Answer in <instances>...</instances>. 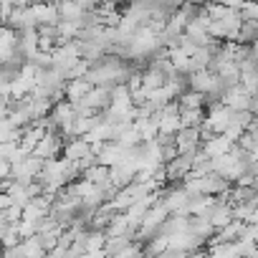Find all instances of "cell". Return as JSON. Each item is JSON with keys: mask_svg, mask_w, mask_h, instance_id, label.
I'll return each mask as SVG.
<instances>
[{"mask_svg": "<svg viewBox=\"0 0 258 258\" xmlns=\"http://www.w3.org/2000/svg\"><path fill=\"white\" fill-rule=\"evenodd\" d=\"M43 162H46L43 157H38V155L28 152L26 157H21L18 162H13L11 177H13V180H18V182H31V180H36V177L41 175Z\"/></svg>", "mask_w": 258, "mask_h": 258, "instance_id": "cell-1", "label": "cell"}, {"mask_svg": "<svg viewBox=\"0 0 258 258\" xmlns=\"http://www.w3.org/2000/svg\"><path fill=\"white\" fill-rule=\"evenodd\" d=\"M63 145H66V137L61 132H46L43 140L33 147V155H38L43 160H53V157H61Z\"/></svg>", "mask_w": 258, "mask_h": 258, "instance_id": "cell-2", "label": "cell"}, {"mask_svg": "<svg viewBox=\"0 0 258 258\" xmlns=\"http://www.w3.org/2000/svg\"><path fill=\"white\" fill-rule=\"evenodd\" d=\"M175 145H177V152H198L203 145L200 126H180L175 135Z\"/></svg>", "mask_w": 258, "mask_h": 258, "instance_id": "cell-3", "label": "cell"}, {"mask_svg": "<svg viewBox=\"0 0 258 258\" xmlns=\"http://www.w3.org/2000/svg\"><path fill=\"white\" fill-rule=\"evenodd\" d=\"M250 99H253V94H250L243 84H233V86L225 89V94H223V104L230 106V109H235V111L250 109Z\"/></svg>", "mask_w": 258, "mask_h": 258, "instance_id": "cell-4", "label": "cell"}, {"mask_svg": "<svg viewBox=\"0 0 258 258\" xmlns=\"http://www.w3.org/2000/svg\"><path fill=\"white\" fill-rule=\"evenodd\" d=\"M205 218H208V220L215 225V230H218V228H223L225 223H230V220H233V205H230L228 200H223V198H215V200H213V205L208 208Z\"/></svg>", "mask_w": 258, "mask_h": 258, "instance_id": "cell-5", "label": "cell"}, {"mask_svg": "<svg viewBox=\"0 0 258 258\" xmlns=\"http://www.w3.org/2000/svg\"><path fill=\"white\" fill-rule=\"evenodd\" d=\"M91 81L86 79V76H81V79H66V84H63V96L71 101V104H79L89 91H91Z\"/></svg>", "mask_w": 258, "mask_h": 258, "instance_id": "cell-6", "label": "cell"}, {"mask_svg": "<svg viewBox=\"0 0 258 258\" xmlns=\"http://www.w3.org/2000/svg\"><path fill=\"white\" fill-rule=\"evenodd\" d=\"M233 140H228L225 135H210L208 140H203V152L213 160V157H220V155H225V152H230L233 150Z\"/></svg>", "mask_w": 258, "mask_h": 258, "instance_id": "cell-7", "label": "cell"}, {"mask_svg": "<svg viewBox=\"0 0 258 258\" xmlns=\"http://www.w3.org/2000/svg\"><path fill=\"white\" fill-rule=\"evenodd\" d=\"M89 152H94V150H91V145H89L84 137H69L66 145H63L61 157H66V160H71V162H79V160H81L84 155H89Z\"/></svg>", "mask_w": 258, "mask_h": 258, "instance_id": "cell-8", "label": "cell"}, {"mask_svg": "<svg viewBox=\"0 0 258 258\" xmlns=\"http://www.w3.org/2000/svg\"><path fill=\"white\" fill-rule=\"evenodd\" d=\"M187 230H190L192 235H198L200 240L208 243V238L215 233V225H213L205 215H190V220H187Z\"/></svg>", "mask_w": 258, "mask_h": 258, "instance_id": "cell-9", "label": "cell"}, {"mask_svg": "<svg viewBox=\"0 0 258 258\" xmlns=\"http://www.w3.org/2000/svg\"><path fill=\"white\" fill-rule=\"evenodd\" d=\"M56 6H58L61 21H74V23L81 26V16L86 13V8L81 3H76V0H61V3H56Z\"/></svg>", "mask_w": 258, "mask_h": 258, "instance_id": "cell-10", "label": "cell"}, {"mask_svg": "<svg viewBox=\"0 0 258 258\" xmlns=\"http://www.w3.org/2000/svg\"><path fill=\"white\" fill-rule=\"evenodd\" d=\"M238 43H255L258 41V21L255 18H243L238 33H235Z\"/></svg>", "mask_w": 258, "mask_h": 258, "instance_id": "cell-11", "label": "cell"}, {"mask_svg": "<svg viewBox=\"0 0 258 258\" xmlns=\"http://www.w3.org/2000/svg\"><path fill=\"white\" fill-rule=\"evenodd\" d=\"M81 177L89 180V182H94V185H101V182L109 180V167L101 165V162H94L91 167H86V170L81 172Z\"/></svg>", "mask_w": 258, "mask_h": 258, "instance_id": "cell-12", "label": "cell"}, {"mask_svg": "<svg viewBox=\"0 0 258 258\" xmlns=\"http://www.w3.org/2000/svg\"><path fill=\"white\" fill-rule=\"evenodd\" d=\"M180 121H182V126H203V121H205V109H203V106L180 109Z\"/></svg>", "mask_w": 258, "mask_h": 258, "instance_id": "cell-13", "label": "cell"}, {"mask_svg": "<svg viewBox=\"0 0 258 258\" xmlns=\"http://www.w3.org/2000/svg\"><path fill=\"white\" fill-rule=\"evenodd\" d=\"M177 104H180V109H195V106H203V94L195 91V89H185V91L177 96Z\"/></svg>", "mask_w": 258, "mask_h": 258, "instance_id": "cell-14", "label": "cell"}, {"mask_svg": "<svg viewBox=\"0 0 258 258\" xmlns=\"http://www.w3.org/2000/svg\"><path fill=\"white\" fill-rule=\"evenodd\" d=\"M253 210H255V203H235V205H233V218L248 223L250 215H253Z\"/></svg>", "mask_w": 258, "mask_h": 258, "instance_id": "cell-15", "label": "cell"}, {"mask_svg": "<svg viewBox=\"0 0 258 258\" xmlns=\"http://www.w3.org/2000/svg\"><path fill=\"white\" fill-rule=\"evenodd\" d=\"M240 84H243L253 96H258V71H245V74H240Z\"/></svg>", "mask_w": 258, "mask_h": 258, "instance_id": "cell-16", "label": "cell"}, {"mask_svg": "<svg viewBox=\"0 0 258 258\" xmlns=\"http://www.w3.org/2000/svg\"><path fill=\"white\" fill-rule=\"evenodd\" d=\"M11 170H13V162H11L8 157H3V155H0V180L11 177Z\"/></svg>", "mask_w": 258, "mask_h": 258, "instance_id": "cell-17", "label": "cell"}, {"mask_svg": "<svg viewBox=\"0 0 258 258\" xmlns=\"http://www.w3.org/2000/svg\"><path fill=\"white\" fill-rule=\"evenodd\" d=\"M215 3H223V6H228V8H243L245 0H215Z\"/></svg>", "mask_w": 258, "mask_h": 258, "instance_id": "cell-18", "label": "cell"}, {"mask_svg": "<svg viewBox=\"0 0 258 258\" xmlns=\"http://www.w3.org/2000/svg\"><path fill=\"white\" fill-rule=\"evenodd\" d=\"M250 160H258V140H255V145L250 147Z\"/></svg>", "mask_w": 258, "mask_h": 258, "instance_id": "cell-19", "label": "cell"}]
</instances>
